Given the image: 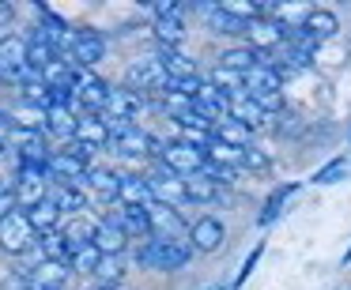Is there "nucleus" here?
Here are the masks:
<instances>
[{
  "mask_svg": "<svg viewBox=\"0 0 351 290\" xmlns=\"http://www.w3.org/2000/svg\"><path fill=\"white\" fill-rule=\"evenodd\" d=\"M193 260V245L185 237H147L136 249V264L147 272H178Z\"/></svg>",
  "mask_w": 351,
  "mask_h": 290,
  "instance_id": "obj_1",
  "label": "nucleus"
},
{
  "mask_svg": "<svg viewBox=\"0 0 351 290\" xmlns=\"http://www.w3.org/2000/svg\"><path fill=\"white\" fill-rule=\"evenodd\" d=\"M110 129V144L114 147V155H121V159H144V155H162V144L155 136H147L144 129H136L132 121H106Z\"/></svg>",
  "mask_w": 351,
  "mask_h": 290,
  "instance_id": "obj_2",
  "label": "nucleus"
},
{
  "mask_svg": "<svg viewBox=\"0 0 351 290\" xmlns=\"http://www.w3.org/2000/svg\"><path fill=\"white\" fill-rule=\"evenodd\" d=\"M38 234L31 230L23 211H8L0 219V252H8V256H27L34 249Z\"/></svg>",
  "mask_w": 351,
  "mask_h": 290,
  "instance_id": "obj_3",
  "label": "nucleus"
},
{
  "mask_svg": "<svg viewBox=\"0 0 351 290\" xmlns=\"http://www.w3.org/2000/svg\"><path fill=\"white\" fill-rule=\"evenodd\" d=\"M144 189H147V200H152V204H167V207H182L185 204V189H182V177L178 174H170L167 166H155L152 174L144 177Z\"/></svg>",
  "mask_w": 351,
  "mask_h": 290,
  "instance_id": "obj_4",
  "label": "nucleus"
},
{
  "mask_svg": "<svg viewBox=\"0 0 351 290\" xmlns=\"http://www.w3.org/2000/svg\"><path fill=\"white\" fill-rule=\"evenodd\" d=\"M64 53H69L72 68L95 72L102 64V57H106V42H102V34H95V31H72V42H69Z\"/></svg>",
  "mask_w": 351,
  "mask_h": 290,
  "instance_id": "obj_5",
  "label": "nucleus"
},
{
  "mask_svg": "<svg viewBox=\"0 0 351 290\" xmlns=\"http://www.w3.org/2000/svg\"><path fill=\"white\" fill-rule=\"evenodd\" d=\"M159 162L170 170V174L189 177V174H200V166H204V151H197V147L182 144V140H170V144H162Z\"/></svg>",
  "mask_w": 351,
  "mask_h": 290,
  "instance_id": "obj_6",
  "label": "nucleus"
},
{
  "mask_svg": "<svg viewBox=\"0 0 351 290\" xmlns=\"http://www.w3.org/2000/svg\"><path fill=\"white\" fill-rule=\"evenodd\" d=\"M291 34H295V31H287V27L272 23L268 16H261V19H253V23H245V38H250V49H253V53H272L276 46H287Z\"/></svg>",
  "mask_w": 351,
  "mask_h": 290,
  "instance_id": "obj_7",
  "label": "nucleus"
},
{
  "mask_svg": "<svg viewBox=\"0 0 351 290\" xmlns=\"http://www.w3.org/2000/svg\"><path fill=\"white\" fill-rule=\"evenodd\" d=\"M167 83H170V79H167V72L159 68V61H136L129 72H125V87L136 91L140 98H144V94L167 91Z\"/></svg>",
  "mask_w": 351,
  "mask_h": 290,
  "instance_id": "obj_8",
  "label": "nucleus"
},
{
  "mask_svg": "<svg viewBox=\"0 0 351 290\" xmlns=\"http://www.w3.org/2000/svg\"><path fill=\"white\" fill-rule=\"evenodd\" d=\"M4 144L19 155V166H42L49 159L46 151V136L42 132H27V129H8V140Z\"/></svg>",
  "mask_w": 351,
  "mask_h": 290,
  "instance_id": "obj_9",
  "label": "nucleus"
},
{
  "mask_svg": "<svg viewBox=\"0 0 351 290\" xmlns=\"http://www.w3.org/2000/svg\"><path fill=\"white\" fill-rule=\"evenodd\" d=\"M110 219L121 226L129 241H147L152 237V219H147V204H121V211H110Z\"/></svg>",
  "mask_w": 351,
  "mask_h": 290,
  "instance_id": "obj_10",
  "label": "nucleus"
},
{
  "mask_svg": "<svg viewBox=\"0 0 351 290\" xmlns=\"http://www.w3.org/2000/svg\"><path fill=\"white\" fill-rule=\"evenodd\" d=\"M223 241H227V226H223L215 215H200V219L193 222V230H189L193 252H215Z\"/></svg>",
  "mask_w": 351,
  "mask_h": 290,
  "instance_id": "obj_11",
  "label": "nucleus"
},
{
  "mask_svg": "<svg viewBox=\"0 0 351 290\" xmlns=\"http://www.w3.org/2000/svg\"><path fill=\"white\" fill-rule=\"evenodd\" d=\"M144 109V98H140L136 91H129V87H110L106 94V106H102V121H132V117Z\"/></svg>",
  "mask_w": 351,
  "mask_h": 290,
  "instance_id": "obj_12",
  "label": "nucleus"
},
{
  "mask_svg": "<svg viewBox=\"0 0 351 290\" xmlns=\"http://www.w3.org/2000/svg\"><path fill=\"white\" fill-rule=\"evenodd\" d=\"M91 245L99 249V256H121L125 249H129V237L121 234V226H117L110 215H102L99 222H95V237Z\"/></svg>",
  "mask_w": 351,
  "mask_h": 290,
  "instance_id": "obj_13",
  "label": "nucleus"
},
{
  "mask_svg": "<svg viewBox=\"0 0 351 290\" xmlns=\"http://www.w3.org/2000/svg\"><path fill=\"white\" fill-rule=\"evenodd\" d=\"M227 121H234L238 129H245V132H257L261 124L268 121L265 114L257 109V102L250 98V94H234V98H227Z\"/></svg>",
  "mask_w": 351,
  "mask_h": 290,
  "instance_id": "obj_14",
  "label": "nucleus"
},
{
  "mask_svg": "<svg viewBox=\"0 0 351 290\" xmlns=\"http://www.w3.org/2000/svg\"><path fill=\"white\" fill-rule=\"evenodd\" d=\"M72 140L84 144V147H91V151H99V147L110 144V129H106V121H102L99 114H84V117H76V132H72Z\"/></svg>",
  "mask_w": 351,
  "mask_h": 290,
  "instance_id": "obj_15",
  "label": "nucleus"
},
{
  "mask_svg": "<svg viewBox=\"0 0 351 290\" xmlns=\"http://www.w3.org/2000/svg\"><path fill=\"white\" fill-rule=\"evenodd\" d=\"M46 200L61 215H84L87 204H91V200H87V192L80 189V185H49V196Z\"/></svg>",
  "mask_w": 351,
  "mask_h": 290,
  "instance_id": "obj_16",
  "label": "nucleus"
},
{
  "mask_svg": "<svg viewBox=\"0 0 351 290\" xmlns=\"http://www.w3.org/2000/svg\"><path fill=\"white\" fill-rule=\"evenodd\" d=\"M159 68L167 72L170 83L197 76V61H193V57H185L182 49H170V46H159Z\"/></svg>",
  "mask_w": 351,
  "mask_h": 290,
  "instance_id": "obj_17",
  "label": "nucleus"
},
{
  "mask_svg": "<svg viewBox=\"0 0 351 290\" xmlns=\"http://www.w3.org/2000/svg\"><path fill=\"white\" fill-rule=\"evenodd\" d=\"M84 181H87V189H91V196L87 200H99V204H117V174H110V170H95V166H87V174H84Z\"/></svg>",
  "mask_w": 351,
  "mask_h": 290,
  "instance_id": "obj_18",
  "label": "nucleus"
},
{
  "mask_svg": "<svg viewBox=\"0 0 351 290\" xmlns=\"http://www.w3.org/2000/svg\"><path fill=\"white\" fill-rule=\"evenodd\" d=\"M57 234L64 237V245H69L72 252L76 249H84V245H91V237H95V222L87 219V215H69V222H61L57 226Z\"/></svg>",
  "mask_w": 351,
  "mask_h": 290,
  "instance_id": "obj_19",
  "label": "nucleus"
},
{
  "mask_svg": "<svg viewBox=\"0 0 351 290\" xmlns=\"http://www.w3.org/2000/svg\"><path fill=\"white\" fill-rule=\"evenodd\" d=\"M298 31H302L306 38H313V42H325V38H332V34L340 31V23H336V16L328 8H310V16L302 19Z\"/></svg>",
  "mask_w": 351,
  "mask_h": 290,
  "instance_id": "obj_20",
  "label": "nucleus"
},
{
  "mask_svg": "<svg viewBox=\"0 0 351 290\" xmlns=\"http://www.w3.org/2000/svg\"><path fill=\"white\" fill-rule=\"evenodd\" d=\"M147 219H152V237H182V215L167 204H147Z\"/></svg>",
  "mask_w": 351,
  "mask_h": 290,
  "instance_id": "obj_21",
  "label": "nucleus"
},
{
  "mask_svg": "<svg viewBox=\"0 0 351 290\" xmlns=\"http://www.w3.org/2000/svg\"><path fill=\"white\" fill-rule=\"evenodd\" d=\"M42 129H46L49 136H57V140H64V144H69L72 132H76V114H72L69 106H49L46 117H42Z\"/></svg>",
  "mask_w": 351,
  "mask_h": 290,
  "instance_id": "obj_22",
  "label": "nucleus"
},
{
  "mask_svg": "<svg viewBox=\"0 0 351 290\" xmlns=\"http://www.w3.org/2000/svg\"><path fill=\"white\" fill-rule=\"evenodd\" d=\"M27 68V38L23 34H4L0 38V72Z\"/></svg>",
  "mask_w": 351,
  "mask_h": 290,
  "instance_id": "obj_23",
  "label": "nucleus"
},
{
  "mask_svg": "<svg viewBox=\"0 0 351 290\" xmlns=\"http://www.w3.org/2000/svg\"><path fill=\"white\" fill-rule=\"evenodd\" d=\"M182 189H185V204H215L223 189H215L204 174H189L182 177Z\"/></svg>",
  "mask_w": 351,
  "mask_h": 290,
  "instance_id": "obj_24",
  "label": "nucleus"
},
{
  "mask_svg": "<svg viewBox=\"0 0 351 290\" xmlns=\"http://www.w3.org/2000/svg\"><path fill=\"white\" fill-rule=\"evenodd\" d=\"M204 19H208V31L212 34H223V38H234V34H245V23H238V19H230L227 12L219 8V4H204Z\"/></svg>",
  "mask_w": 351,
  "mask_h": 290,
  "instance_id": "obj_25",
  "label": "nucleus"
},
{
  "mask_svg": "<svg viewBox=\"0 0 351 290\" xmlns=\"http://www.w3.org/2000/svg\"><path fill=\"white\" fill-rule=\"evenodd\" d=\"M298 192V181H287V185H280V189L272 192V196L265 200V207H261V215H257V222L261 226H268V222H276L283 215V204H287L291 196Z\"/></svg>",
  "mask_w": 351,
  "mask_h": 290,
  "instance_id": "obj_26",
  "label": "nucleus"
},
{
  "mask_svg": "<svg viewBox=\"0 0 351 290\" xmlns=\"http://www.w3.org/2000/svg\"><path fill=\"white\" fill-rule=\"evenodd\" d=\"M23 215H27V222H31L34 234H49V230L61 226V211H57L49 200H42L38 207H31V211H23Z\"/></svg>",
  "mask_w": 351,
  "mask_h": 290,
  "instance_id": "obj_27",
  "label": "nucleus"
},
{
  "mask_svg": "<svg viewBox=\"0 0 351 290\" xmlns=\"http://www.w3.org/2000/svg\"><path fill=\"white\" fill-rule=\"evenodd\" d=\"M117 200L121 204H152L144 189V177H132V174H117Z\"/></svg>",
  "mask_w": 351,
  "mask_h": 290,
  "instance_id": "obj_28",
  "label": "nucleus"
},
{
  "mask_svg": "<svg viewBox=\"0 0 351 290\" xmlns=\"http://www.w3.org/2000/svg\"><path fill=\"white\" fill-rule=\"evenodd\" d=\"M223 12H227L230 19H238V23H253V19H261L265 16V4H245V0H227V4H219Z\"/></svg>",
  "mask_w": 351,
  "mask_h": 290,
  "instance_id": "obj_29",
  "label": "nucleus"
},
{
  "mask_svg": "<svg viewBox=\"0 0 351 290\" xmlns=\"http://www.w3.org/2000/svg\"><path fill=\"white\" fill-rule=\"evenodd\" d=\"M99 249L95 245H84V249H76L72 252V260H69V272H80V275H95L99 272Z\"/></svg>",
  "mask_w": 351,
  "mask_h": 290,
  "instance_id": "obj_30",
  "label": "nucleus"
},
{
  "mask_svg": "<svg viewBox=\"0 0 351 290\" xmlns=\"http://www.w3.org/2000/svg\"><path fill=\"white\" fill-rule=\"evenodd\" d=\"M208 83H212L215 91L223 94V98H234V94H242V76H234V72H227V68H215Z\"/></svg>",
  "mask_w": 351,
  "mask_h": 290,
  "instance_id": "obj_31",
  "label": "nucleus"
},
{
  "mask_svg": "<svg viewBox=\"0 0 351 290\" xmlns=\"http://www.w3.org/2000/svg\"><path fill=\"white\" fill-rule=\"evenodd\" d=\"M343 174H348V159H332L328 166H321L317 174L310 177V185H332V181H340Z\"/></svg>",
  "mask_w": 351,
  "mask_h": 290,
  "instance_id": "obj_32",
  "label": "nucleus"
},
{
  "mask_svg": "<svg viewBox=\"0 0 351 290\" xmlns=\"http://www.w3.org/2000/svg\"><path fill=\"white\" fill-rule=\"evenodd\" d=\"M242 170H257V174H268V170H272V159H268L261 147H242Z\"/></svg>",
  "mask_w": 351,
  "mask_h": 290,
  "instance_id": "obj_33",
  "label": "nucleus"
},
{
  "mask_svg": "<svg viewBox=\"0 0 351 290\" xmlns=\"http://www.w3.org/2000/svg\"><path fill=\"white\" fill-rule=\"evenodd\" d=\"M155 19H178V23H185V8L174 4V0H162V4H155Z\"/></svg>",
  "mask_w": 351,
  "mask_h": 290,
  "instance_id": "obj_34",
  "label": "nucleus"
},
{
  "mask_svg": "<svg viewBox=\"0 0 351 290\" xmlns=\"http://www.w3.org/2000/svg\"><path fill=\"white\" fill-rule=\"evenodd\" d=\"M261 252H265V245H257V249H253V252H250V256H245V260H242V272H238V279H234V287H242V282H245V279H250V275H253V267H257V260H261Z\"/></svg>",
  "mask_w": 351,
  "mask_h": 290,
  "instance_id": "obj_35",
  "label": "nucleus"
},
{
  "mask_svg": "<svg viewBox=\"0 0 351 290\" xmlns=\"http://www.w3.org/2000/svg\"><path fill=\"white\" fill-rule=\"evenodd\" d=\"M8 211H16V196H12V181L0 177V219H4Z\"/></svg>",
  "mask_w": 351,
  "mask_h": 290,
  "instance_id": "obj_36",
  "label": "nucleus"
},
{
  "mask_svg": "<svg viewBox=\"0 0 351 290\" xmlns=\"http://www.w3.org/2000/svg\"><path fill=\"white\" fill-rule=\"evenodd\" d=\"M4 151H8V144H4V136H0V155H4Z\"/></svg>",
  "mask_w": 351,
  "mask_h": 290,
  "instance_id": "obj_37",
  "label": "nucleus"
},
{
  "mask_svg": "<svg viewBox=\"0 0 351 290\" xmlns=\"http://www.w3.org/2000/svg\"><path fill=\"white\" fill-rule=\"evenodd\" d=\"M4 121H8V114H0V124H4Z\"/></svg>",
  "mask_w": 351,
  "mask_h": 290,
  "instance_id": "obj_38",
  "label": "nucleus"
},
{
  "mask_svg": "<svg viewBox=\"0 0 351 290\" xmlns=\"http://www.w3.org/2000/svg\"><path fill=\"white\" fill-rule=\"evenodd\" d=\"M212 290H223V287H212Z\"/></svg>",
  "mask_w": 351,
  "mask_h": 290,
  "instance_id": "obj_39",
  "label": "nucleus"
}]
</instances>
